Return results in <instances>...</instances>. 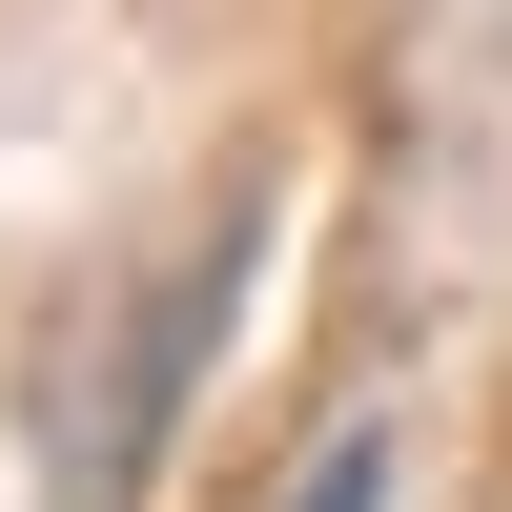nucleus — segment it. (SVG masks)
Instances as JSON below:
<instances>
[{
	"instance_id": "nucleus-1",
	"label": "nucleus",
	"mask_w": 512,
	"mask_h": 512,
	"mask_svg": "<svg viewBox=\"0 0 512 512\" xmlns=\"http://www.w3.org/2000/svg\"><path fill=\"white\" fill-rule=\"evenodd\" d=\"M246 267H267V185H246V205H205V246L144 287V349H123L103 431L62 451V512H123V492H144V451H164V410H185V369H205V328H226V287H246Z\"/></svg>"
},
{
	"instance_id": "nucleus-2",
	"label": "nucleus",
	"mask_w": 512,
	"mask_h": 512,
	"mask_svg": "<svg viewBox=\"0 0 512 512\" xmlns=\"http://www.w3.org/2000/svg\"><path fill=\"white\" fill-rule=\"evenodd\" d=\"M287 512H390V431H369V410H349V431L308 451V492H287Z\"/></svg>"
}]
</instances>
